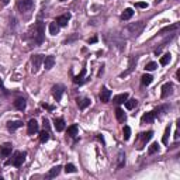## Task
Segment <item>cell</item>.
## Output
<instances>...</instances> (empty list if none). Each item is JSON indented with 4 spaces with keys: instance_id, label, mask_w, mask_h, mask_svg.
<instances>
[{
    "instance_id": "cell-27",
    "label": "cell",
    "mask_w": 180,
    "mask_h": 180,
    "mask_svg": "<svg viewBox=\"0 0 180 180\" xmlns=\"http://www.w3.org/2000/svg\"><path fill=\"white\" fill-rule=\"evenodd\" d=\"M124 165H125V154L121 151V152L118 154V165H117V168H118V169H121Z\"/></svg>"
},
{
    "instance_id": "cell-43",
    "label": "cell",
    "mask_w": 180,
    "mask_h": 180,
    "mask_svg": "<svg viewBox=\"0 0 180 180\" xmlns=\"http://www.w3.org/2000/svg\"><path fill=\"white\" fill-rule=\"evenodd\" d=\"M176 76H177V80H180V70H177V72H176Z\"/></svg>"
},
{
    "instance_id": "cell-20",
    "label": "cell",
    "mask_w": 180,
    "mask_h": 180,
    "mask_svg": "<svg viewBox=\"0 0 180 180\" xmlns=\"http://www.w3.org/2000/svg\"><path fill=\"white\" fill-rule=\"evenodd\" d=\"M116 117H117V120L120 122H125V120H127V116H125V113H124V110L122 108H116Z\"/></svg>"
},
{
    "instance_id": "cell-39",
    "label": "cell",
    "mask_w": 180,
    "mask_h": 180,
    "mask_svg": "<svg viewBox=\"0 0 180 180\" xmlns=\"http://www.w3.org/2000/svg\"><path fill=\"white\" fill-rule=\"evenodd\" d=\"M42 124H44V128H45L47 131H49V121H48L47 118H44L42 120Z\"/></svg>"
},
{
    "instance_id": "cell-12",
    "label": "cell",
    "mask_w": 180,
    "mask_h": 180,
    "mask_svg": "<svg viewBox=\"0 0 180 180\" xmlns=\"http://www.w3.org/2000/svg\"><path fill=\"white\" fill-rule=\"evenodd\" d=\"M70 20V14H65V16H61V17H58L56 20H55V23L58 24L59 27H65V26H68V21Z\"/></svg>"
},
{
    "instance_id": "cell-10",
    "label": "cell",
    "mask_w": 180,
    "mask_h": 180,
    "mask_svg": "<svg viewBox=\"0 0 180 180\" xmlns=\"http://www.w3.org/2000/svg\"><path fill=\"white\" fill-rule=\"evenodd\" d=\"M110 97H111V90H108L107 87H103L100 91V100L103 103H108L110 101Z\"/></svg>"
},
{
    "instance_id": "cell-41",
    "label": "cell",
    "mask_w": 180,
    "mask_h": 180,
    "mask_svg": "<svg viewBox=\"0 0 180 180\" xmlns=\"http://www.w3.org/2000/svg\"><path fill=\"white\" fill-rule=\"evenodd\" d=\"M42 107L44 108H47L48 111H53V106H49V104H45V103H44Z\"/></svg>"
},
{
    "instance_id": "cell-6",
    "label": "cell",
    "mask_w": 180,
    "mask_h": 180,
    "mask_svg": "<svg viewBox=\"0 0 180 180\" xmlns=\"http://www.w3.org/2000/svg\"><path fill=\"white\" fill-rule=\"evenodd\" d=\"M64 90H65V87L62 85H55L52 87V96H53V99H55L56 101H61L62 94H64Z\"/></svg>"
},
{
    "instance_id": "cell-19",
    "label": "cell",
    "mask_w": 180,
    "mask_h": 180,
    "mask_svg": "<svg viewBox=\"0 0 180 180\" xmlns=\"http://www.w3.org/2000/svg\"><path fill=\"white\" fill-rule=\"evenodd\" d=\"M53 65H55V58H53V56H47V58L44 59V66H45L47 70L52 69Z\"/></svg>"
},
{
    "instance_id": "cell-18",
    "label": "cell",
    "mask_w": 180,
    "mask_h": 180,
    "mask_svg": "<svg viewBox=\"0 0 180 180\" xmlns=\"http://www.w3.org/2000/svg\"><path fill=\"white\" fill-rule=\"evenodd\" d=\"M128 99V93H121V94L116 96L114 99H113V101L116 103V104H122V103H125Z\"/></svg>"
},
{
    "instance_id": "cell-25",
    "label": "cell",
    "mask_w": 180,
    "mask_h": 180,
    "mask_svg": "<svg viewBox=\"0 0 180 180\" xmlns=\"http://www.w3.org/2000/svg\"><path fill=\"white\" fill-rule=\"evenodd\" d=\"M58 32H59V26L55 21L51 23V24H49V34H51V35H56Z\"/></svg>"
},
{
    "instance_id": "cell-40",
    "label": "cell",
    "mask_w": 180,
    "mask_h": 180,
    "mask_svg": "<svg viewBox=\"0 0 180 180\" xmlns=\"http://www.w3.org/2000/svg\"><path fill=\"white\" fill-rule=\"evenodd\" d=\"M137 7H139V9H146L148 4H146V3H143V1H139V3H137Z\"/></svg>"
},
{
    "instance_id": "cell-2",
    "label": "cell",
    "mask_w": 180,
    "mask_h": 180,
    "mask_svg": "<svg viewBox=\"0 0 180 180\" xmlns=\"http://www.w3.org/2000/svg\"><path fill=\"white\" fill-rule=\"evenodd\" d=\"M26 156L27 154L26 152H14V155H13V158L7 162V165L11 163L13 166H16V168H20L23 163H24V160H26Z\"/></svg>"
},
{
    "instance_id": "cell-15",
    "label": "cell",
    "mask_w": 180,
    "mask_h": 180,
    "mask_svg": "<svg viewBox=\"0 0 180 180\" xmlns=\"http://www.w3.org/2000/svg\"><path fill=\"white\" fill-rule=\"evenodd\" d=\"M26 99H23V97H18V99H16V101H14V107H16L17 110H20V111H24L26 110Z\"/></svg>"
},
{
    "instance_id": "cell-44",
    "label": "cell",
    "mask_w": 180,
    "mask_h": 180,
    "mask_svg": "<svg viewBox=\"0 0 180 180\" xmlns=\"http://www.w3.org/2000/svg\"><path fill=\"white\" fill-rule=\"evenodd\" d=\"M160 1H162V0H155V3H156V4H158V3H160Z\"/></svg>"
},
{
    "instance_id": "cell-38",
    "label": "cell",
    "mask_w": 180,
    "mask_h": 180,
    "mask_svg": "<svg viewBox=\"0 0 180 180\" xmlns=\"http://www.w3.org/2000/svg\"><path fill=\"white\" fill-rule=\"evenodd\" d=\"M0 93H3L4 96H7L9 94V91L6 90V87H4V85H3V80L0 79Z\"/></svg>"
},
{
    "instance_id": "cell-7",
    "label": "cell",
    "mask_w": 180,
    "mask_h": 180,
    "mask_svg": "<svg viewBox=\"0 0 180 180\" xmlns=\"http://www.w3.org/2000/svg\"><path fill=\"white\" fill-rule=\"evenodd\" d=\"M11 151H13V145L10 142H6L3 143L1 146H0V155L3 156V158H7V156H10L11 155Z\"/></svg>"
},
{
    "instance_id": "cell-16",
    "label": "cell",
    "mask_w": 180,
    "mask_h": 180,
    "mask_svg": "<svg viewBox=\"0 0 180 180\" xmlns=\"http://www.w3.org/2000/svg\"><path fill=\"white\" fill-rule=\"evenodd\" d=\"M20 127H23V121H20V120L7 122V128H9V131H16V130H18Z\"/></svg>"
},
{
    "instance_id": "cell-3",
    "label": "cell",
    "mask_w": 180,
    "mask_h": 180,
    "mask_svg": "<svg viewBox=\"0 0 180 180\" xmlns=\"http://www.w3.org/2000/svg\"><path fill=\"white\" fill-rule=\"evenodd\" d=\"M143 27H145V24H143L142 21H138V23H132V24H130V26L127 27V31L131 34V35H134V37H138L141 32H142Z\"/></svg>"
},
{
    "instance_id": "cell-23",
    "label": "cell",
    "mask_w": 180,
    "mask_h": 180,
    "mask_svg": "<svg viewBox=\"0 0 180 180\" xmlns=\"http://www.w3.org/2000/svg\"><path fill=\"white\" fill-rule=\"evenodd\" d=\"M152 137H154V131H148V132L141 134V139H142V142H143V143L149 142V141L152 139Z\"/></svg>"
},
{
    "instance_id": "cell-34",
    "label": "cell",
    "mask_w": 180,
    "mask_h": 180,
    "mask_svg": "<svg viewBox=\"0 0 180 180\" xmlns=\"http://www.w3.org/2000/svg\"><path fill=\"white\" fill-rule=\"evenodd\" d=\"M130 137H131V128L128 127V125H125V127H124V139L128 141Z\"/></svg>"
},
{
    "instance_id": "cell-36",
    "label": "cell",
    "mask_w": 180,
    "mask_h": 180,
    "mask_svg": "<svg viewBox=\"0 0 180 180\" xmlns=\"http://www.w3.org/2000/svg\"><path fill=\"white\" fill-rule=\"evenodd\" d=\"M169 135H170V125L169 127H166V130H165V135H163V138H162V142L168 143V138H169Z\"/></svg>"
},
{
    "instance_id": "cell-8",
    "label": "cell",
    "mask_w": 180,
    "mask_h": 180,
    "mask_svg": "<svg viewBox=\"0 0 180 180\" xmlns=\"http://www.w3.org/2000/svg\"><path fill=\"white\" fill-rule=\"evenodd\" d=\"M137 56H131V58H130V64H128V69L127 70H125V72H124V73H121L120 75V76H121V78H124V76H128V75L131 73V72H132L134 69H135V65H137Z\"/></svg>"
},
{
    "instance_id": "cell-32",
    "label": "cell",
    "mask_w": 180,
    "mask_h": 180,
    "mask_svg": "<svg viewBox=\"0 0 180 180\" xmlns=\"http://www.w3.org/2000/svg\"><path fill=\"white\" fill-rule=\"evenodd\" d=\"M170 59H172V55H170V53H165L163 56H162V58H160V65H168L170 62Z\"/></svg>"
},
{
    "instance_id": "cell-26",
    "label": "cell",
    "mask_w": 180,
    "mask_h": 180,
    "mask_svg": "<svg viewBox=\"0 0 180 180\" xmlns=\"http://www.w3.org/2000/svg\"><path fill=\"white\" fill-rule=\"evenodd\" d=\"M132 16H134V10H132V9H125L124 13L121 14V18H122V20H130Z\"/></svg>"
},
{
    "instance_id": "cell-4",
    "label": "cell",
    "mask_w": 180,
    "mask_h": 180,
    "mask_svg": "<svg viewBox=\"0 0 180 180\" xmlns=\"http://www.w3.org/2000/svg\"><path fill=\"white\" fill-rule=\"evenodd\" d=\"M17 7L21 13H28V11H31L34 9V0H18Z\"/></svg>"
},
{
    "instance_id": "cell-11",
    "label": "cell",
    "mask_w": 180,
    "mask_h": 180,
    "mask_svg": "<svg viewBox=\"0 0 180 180\" xmlns=\"http://www.w3.org/2000/svg\"><path fill=\"white\" fill-rule=\"evenodd\" d=\"M27 132L30 134V135H32V134L38 132V122L35 121V120H30L28 121V124H27Z\"/></svg>"
},
{
    "instance_id": "cell-37",
    "label": "cell",
    "mask_w": 180,
    "mask_h": 180,
    "mask_svg": "<svg viewBox=\"0 0 180 180\" xmlns=\"http://www.w3.org/2000/svg\"><path fill=\"white\" fill-rule=\"evenodd\" d=\"M156 68H158L156 62H148V64H146V66H145V69H146V70H155Z\"/></svg>"
},
{
    "instance_id": "cell-33",
    "label": "cell",
    "mask_w": 180,
    "mask_h": 180,
    "mask_svg": "<svg viewBox=\"0 0 180 180\" xmlns=\"http://www.w3.org/2000/svg\"><path fill=\"white\" fill-rule=\"evenodd\" d=\"M159 151V145H158V142H154L151 146H149V149H148V154L149 155H154L155 152H158Z\"/></svg>"
},
{
    "instance_id": "cell-1",
    "label": "cell",
    "mask_w": 180,
    "mask_h": 180,
    "mask_svg": "<svg viewBox=\"0 0 180 180\" xmlns=\"http://www.w3.org/2000/svg\"><path fill=\"white\" fill-rule=\"evenodd\" d=\"M32 37L35 44L41 45L44 42V38H45V26L42 21H38L35 26L32 27Z\"/></svg>"
},
{
    "instance_id": "cell-30",
    "label": "cell",
    "mask_w": 180,
    "mask_h": 180,
    "mask_svg": "<svg viewBox=\"0 0 180 180\" xmlns=\"http://www.w3.org/2000/svg\"><path fill=\"white\" fill-rule=\"evenodd\" d=\"M135 106H137V100H135V99H131V100L127 99V101H125V108H127V110H132Z\"/></svg>"
},
{
    "instance_id": "cell-13",
    "label": "cell",
    "mask_w": 180,
    "mask_h": 180,
    "mask_svg": "<svg viewBox=\"0 0 180 180\" xmlns=\"http://www.w3.org/2000/svg\"><path fill=\"white\" fill-rule=\"evenodd\" d=\"M61 169H62V166H61V165H56V166H53L52 169L48 172L47 177H48V179H53V177H56V176L61 173Z\"/></svg>"
},
{
    "instance_id": "cell-21",
    "label": "cell",
    "mask_w": 180,
    "mask_h": 180,
    "mask_svg": "<svg viewBox=\"0 0 180 180\" xmlns=\"http://www.w3.org/2000/svg\"><path fill=\"white\" fill-rule=\"evenodd\" d=\"M53 124H55V130H56L58 132H61V131H64V130H65V121H64V118H56Z\"/></svg>"
},
{
    "instance_id": "cell-45",
    "label": "cell",
    "mask_w": 180,
    "mask_h": 180,
    "mask_svg": "<svg viewBox=\"0 0 180 180\" xmlns=\"http://www.w3.org/2000/svg\"><path fill=\"white\" fill-rule=\"evenodd\" d=\"M61 1H65V0H61Z\"/></svg>"
},
{
    "instance_id": "cell-28",
    "label": "cell",
    "mask_w": 180,
    "mask_h": 180,
    "mask_svg": "<svg viewBox=\"0 0 180 180\" xmlns=\"http://www.w3.org/2000/svg\"><path fill=\"white\" fill-rule=\"evenodd\" d=\"M48 139H49V132H48L47 130L41 131V132H40V141H41L42 143H45Z\"/></svg>"
},
{
    "instance_id": "cell-22",
    "label": "cell",
    "mask_w": 180,
    "mask_h": 180,
    "mask_svg": "<svg viewBox=\"0 0 180 180\" xmlns=\"http://www.w3.org/2000/svg\"><path fill=\"white\" fill-rule=\"evenodd\" d=\"M152 80H154V78H152L151 75L145 73V75H142V78H141V83H142L143 86H149L152 83Z\"/></svg>"
},
{
    "instance_id": "cell-17",
    "label": "cell",
    "mask_w": 180,
    "mask_h": 180,
    "mask_svg": "<svg viewBox=\"0 0 180 180\" xmlns=\"http://www.w3.org/2000/svg\"><path fill=\"white\" fill-rule=\"evenodd\" d=\"M155 117H154V113H145L142 116V118H141V122L142 124H151V122H154Z\"/></svg>"
},
{
    "instance_id": "cell-24",
    "label": "cell",
    "mask_w": 180,
    "mask_h": 180,
    "mask_svg": "<svg viewBox=\"0 0 180 180\" xmlns=\"http://www.w3.org/2000/svg\"><path fill=\"white\" fill-rule=\"evenodd\" d=\"M78 132H79V128H78L76 124H73V125H70V127L68 128V135L69 137H76Z\"/></svg>"
},
{
    "instance_id": "cell-42",
    "label": "cell",
    "mask_w": 180,
    "mask_h": 180,
    "mask_svg": "<svg viewBox=\"0 0 180 180\" xmlns=\"http://www.w3.org/2000/svg\"><path fill=\"white\" fill-rule=\"evenodd\" d=\"M89 44H94V42H97V37H93V38H90L89 41H87Z\"/></svg>"
},
{
    "instance_id": "cell-9",
    "label": "cell",
    "mask_w": 180,
    "mask_h": 180,
    "mask_svg": "<svg viewBox=\"0 0 180 180\" xmlns=\"http://www.w3.org/2000/svg\"><path fill=\"white\" fill-rule=\"evenodd\" d=\"M173 93V85L172 83H165L162 86V99H166L168 96H170Z\"/></svg>"
},
{
    "instance_id": "cell-35",
    "label": "cell",
    "mask_w": 180,
    "mask_h": 180,
    "mask_svg": "<svg viewBox=\"0 0 180 180\" xmlns=\"http://www.w3.org/2000/svg\"><path fill=\"white\" fill-rule=\"evenodd\" d=\"M65 172H66V173H75V172H76V168H75V165L68 163L66 166H65Z\"/></svg>"
},
{
    "instance_id": "cell-14",
    "label": "cell",
    "mask_w": 180,
    "mask_h": 180,
    "mask_svg": "<svg viewBox=\"0 0 180 180\" xmlns=\"http://www.w3.org/2000/svg\"><path fill=\"white\" fill-rule=\"evenodd\" d=\"M85 78H86V69L83 68V69H82V72H80L78 76H75V78H73V83H75V85H82V83L86 80Z\"/></svg>"
},
{
    "instance_id": "cell-5",
    "label": "cell",
    "mask_w": 180,
    "mask_h": 180,
    "mask_svg": "<svg viewBox=\"0 0 180 180\" xmlns=\"http://www.w3.org/2000/svg\"><path fill=\"white\" fill-rule=\"evenodd\" d=\"M44 64V56L42 55H34L31 59V72L32 73H37L40 68H41V65Z\"/></svg>"
},
{
    "instance_id": "cell-29",
    "label": "cell",
    "mask_w": 180,
    "mask_h": 180,
    "mask_svg": "<svg viewBox=\"0 0 180 180\" xmlns=\"http://www.w3.org/2000/svg\"><path fill=\"white\" fill-rule=\"evenodd\" d=\"M90 99H83V100H78V104H79V107L82 108V110H85V108H87V107L90 106Z\"/></svg>"
},
{
    "instance_id": "cell-31",
    "label": "cell",
    "mask_w": 180,
    "mask_h": 180,
    "mask_svg": "<svg viewBox=\"0 0 180 180\" xmlns=\"http://www.w3.org/2000/svg\"><path fill=\"white\" fill-rule=\"evenodd\" d=\"M179 28V24H172V26H168V27H165V28H162L160 30V34H165V32H168V31H173V30H177Z\"/></svg>"
}]
</instances>
